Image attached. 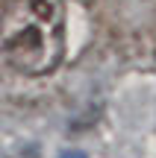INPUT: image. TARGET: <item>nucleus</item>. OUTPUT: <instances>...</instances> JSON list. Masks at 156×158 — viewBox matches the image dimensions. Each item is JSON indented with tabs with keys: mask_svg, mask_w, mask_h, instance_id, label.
<instances>
[{
	"mask_svg": "<svg viewBox=\"0 0 156 158\" xmlns=\"http://www.w3.org/2000/svg\"><path fill=\"white\" fill-rule=\"evenodd\" d=\"M62 158H86V155H80V152H65Z\"/></svg>",
	"mask_w": 156,
	"mask_h": 158,
	"instance_id": "f03ea898",
	"label": "nucleus"
},
{
	"mask_svg": "<svg viewBox=\"0 0 156 158\" xmlns=\"http://www.w3.org/2000/svg\"><path fill=\"white\" fill-rule=\"evenodd\" d=\"M65 50L62 0H18L0 18V62L24 76H47Z\"/></svg>",
	"mask_w": 156,
	"mask_h": 158,
	"instance_id": "f257e3e1",
	"label": "nucleus"
}]
</instances>
